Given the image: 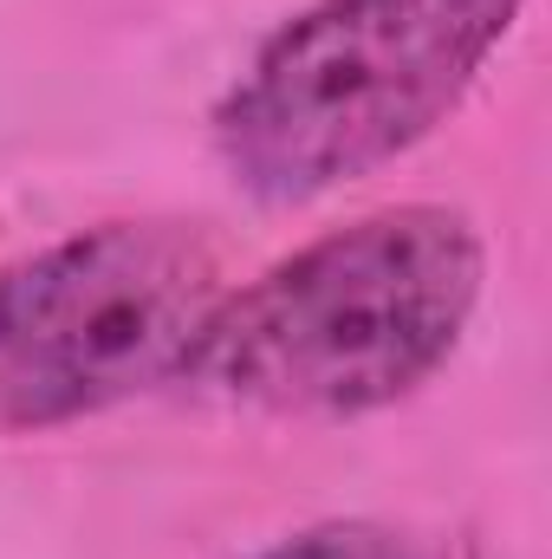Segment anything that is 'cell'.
<instances>
[{"mask_svg":"<svg viewBox=\"0 0 552 559\" xmlns=\"http://www.w3.org/2000/svg\"><path fill=\"white\" fill-rule=\"evenodd\" d=\"M481 280L475 215L448 202L358 215L228 286L176 384L254 417L384 411L455 358Z\"/></svg>","mask_w":552,"mask_h":559,"instance_id":"6da1fadb","label":"cell"},{"mask_svg":"<svg viewBox=\"0 0 552 559\" xmlns=\"http://www.w3.org/2000/svg\"><path fill=\"white\" fill-rule=\"evenodd\" d=\"M527 0H312L215 105L228 182L267 209L319 202L429 138Z\"/></svg>","mask_w":552,"mask_h":559,"instance_id":"7a4b0ae2","label":"cell"},{"mask_svg":"<svg viewBox=\"0 0 552 559\" xmlns=\"http://www.w3.org/2000/svg\"><path fill=\"white\" fill-rule=\"evenodd\" d=\"M221 293V248L195 222H98L0 267V436L176 384Z\"/></svg>","mask_w":552,"mask_h":559,"instance_id":"3957f363","label":"cell"},{"mask_svg":"<svg viewBox=\"0 0 552 559\" xmlns=\"http://www.w3.org/2000/svg\"><path fill=\"white\" fill-rule=\"evenodd\" d=\"M254 559H442L422 534L391 527V521H319L299 527L274 547H261Z\"/></svg>","mask_w":552,"mask_h":559,"instance_id":"277c9868","label":"cell"}]
</instances>
